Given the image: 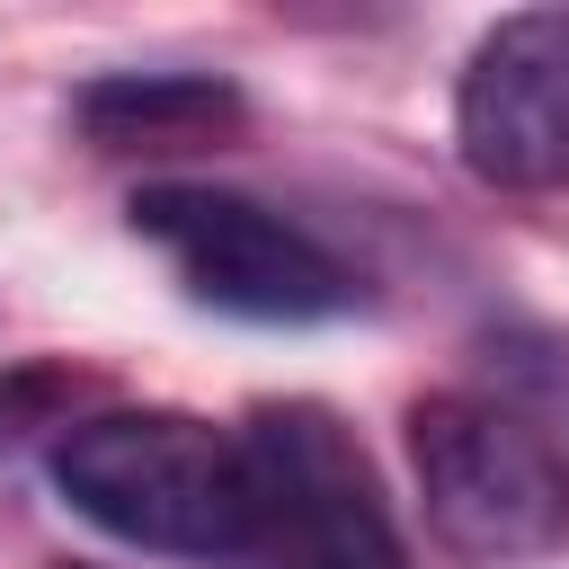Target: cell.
<instances>
[{"mask_svg": "<svg viewBox=\"0 0 569 569\" xmlns=\"http://www.w3.org/2000/svg\"><path fill=\"white\" fill-rule=\"evenodd\" d=\"M71 569H89V560H71Z\"/></svg>", "mask_w": 569, "mask_h": 569, "instance_id": "cell-7", "label": "cell"}, {"mask_svg": "<svg viewBox=\"0 0 569 569\" xmlns=\"http://www.w3.org/2000/svg\"><path fill=\"white\" fill-rule=\"evenodd\" d=\"M133 231L169 258V276L231 320H338L356 311V267L311 240L293 213L240 196V187H196L160 178L133 196Z\"/></svg>", "mask_w": 569, "mask_h": 569, "instance_id": "cell-3", "label": "cell"}, {"mask_svg": "<svg viewBox=\"0 0 569 569\" xmlns=\"http://www.w3.org/2000/svg\"><path fill=\"white\" fill-rule=\"evenodd\" d=\"M453 151L480 187L569 196V9H516L471 44Z\"/></svg>", "mask_w": 569, "mask_h": 569, "instance_id": "cell-5", "label": "cell"}, {"mask_svg": "<svg viewBox=\"0 0 569 569\" xmlns=\"http://www.w3.org/2000/svg\"><path fill=\"white\" fill-rule=\"evenodd\" d=\"M258 533L249 551L267 569H400L391 507L373 489L365 445L320 400H267L240 427Z\"/></svg>", "mask_w": 569, "mask_h": 569, "instance_id": "cell-4", "label": "cell"}, {"mask_svg": "<svg viewBox=\"0 0 569 569\" xmlns=\"http://www.w3.org/2000/svg\"><path fill=\"white\" fill-rule=\"evenodd\" d=\"M409 471L427 533L480 569L551 560L569 542V453L489 391H427L409 409Z\"/></svg>", "mask_w": 569, "mask_h": 569, "instance_id": "cell-2", "label": "cell"}, {"mask_svg": "<svg viewBox=\"0 0 569 569\" xmlns=\"http://www.w3.org/2000/svg\"><path fill=\"white\" fill-rule=\"evenodd\" d=\"M71 116L98 151H196L240 133L249 98L222 71H107L71 98Z\"/></svg>", "mask_w": 569, "mask_h": 569, "instance_id": "cell-6", "label": "cell"}, {"mask_svg": "<svg viewBox=\"0 0 569 569\" xmlns=\"http://www.w3.org/2000/svg\"><path fill=\"white\" fill-rule=\"evenodd\" d=\"M53 489L116 542L169 560H231L258 533L249 453L213 418L187 409H98L62 427Z\"/></svg>", "mask_w": 569, "mask_h": 569, "instance_id": "cell-1", "label": "cell"}]
</instances>
